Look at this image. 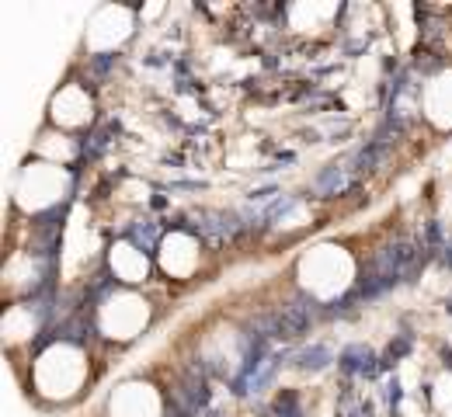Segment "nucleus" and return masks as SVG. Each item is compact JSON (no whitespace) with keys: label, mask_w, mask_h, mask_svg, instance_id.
Wrapping results in <instances>:
<instances>
[{"label":"nucleus","mask_w":452,"mask_h":417,"mask_svg":"<svg viewBox=\"0 0 452 417\" xmlns=\"http://www.w3.org/2000/svg\"><path fill=\"white\" fill-rule=\"evenodd\" d=\"M344 181H348L344 167H328V170H324V177L317 181V188H320V192H341V188H344Z\"/></svg>","instance_id":"obj_3"},{"label":"nucleus","mask_w":452,"mask_h":417,"mask_svg":"<svg viewBox=\"0 0 452 417\" xmlns=\"http://www.w3.org/2000/svg\"><path fill=\"white\" fill-rule=\"evenodd\" d=\"M129 237H132L136 247H143L146 254H153V247H157L161 237H164V226H161L157 219H139V223L129 226Z\"/></svg>","instance_id":"obj_1"},{"label":"nucleus","mask_w":452,"mask_h":417,"mask_svg":"<svg viewBox=\"0 0 452 417\" xmlns=\"http://www.w3.org/2000/svg\"><path fill=\"white\" fill-rule=\"evenodd\" d=\"M328 362H330V351L324 344H313V348H306V351L299 355V365H303V369H324Z\"/></svg>","instance_id":"obj_2"}]
</instances>
